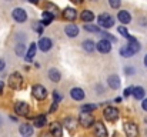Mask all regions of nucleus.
I'll return each instance as SVG.
<instances>
[{"label":"nucleus","instance_id":"obj_19","mask_svg":"<svg viewBox=\"0 0 147 137\" xmlns=\"http://www.w3.org/2000/svg\"><path fill=\"white\" fill-rule=\"evenodd\" d=\"M64 33L67 34V37L74 39V37H77V34H79V27H77L76 24H73V23H69V24L64 27Z\"/></svg>","mask_w":147,"mask_h":137},{"label":"nucleus","instance_id":"obj_39","mask_svg":"<svg viewBox=\"0 0 147 137\" xmlns=\"http://www.w3.org/2000/svg\"><path fill=\"white\" fill-rule=\"evenodd\" d=\"M57 107H59V103H56V101H53V104H51V107H50L49 113H54V111L57 110Z\"/></svg>","mask_w":147,"mask_h":137},{"label":"nucleus","instance_id":"obj_32","mask_svg":"<svg viewBox=\"0 0 147 137\" xmlns=\"http://www.w3.org/2000/svg\"><path fill=\"white\" fill-rule=\"evenodd\" d=\"M117 32H119V34H120L121 37H124V39H129V37H130V33H129V30H127L126 26H119V27H117Z\"/></svg>","mask_w":147,"mask_h":137},{"label":"nucleus","instance_id":"obj_12","mask_svg":"<svg viewBox=\"0 0 147 137\" xmlns=\"http://www.w3.org/2000/svg\"><path fill=\"white\" fill-rule=\"evenodd\" d=\"M61 17L67 22H74L76 17H77V10L73 9V7H67L61 11Z\"/></svg>","mask_w":147,"mask_h":137},{"label":"nucleus","instance_id":"obj_27","mask_svg":"<svg viewBox=\"0 0 147 137\" xmlns=\"http://www.w3.org/2000/svg\"><path fill=\"white\" fill-rule=\"evenodd\" d=\"M144 94H146V90H144L142 86L133 87V97H134L136 100H143V99H144Z\"/></svg>","mask_w":147,"mask_h":137},{"label":"nucleus","instance_id":"obj_6","mask_svg":"<svg viewBox=\"0 0 147 137\" xmlns=\"http://www.w3.org/2000/svg\"><path fill=\"white\" fill-rule=\"evenodd\" d=\"M123 130H124L126 137H139V127L134 121H124Z\"/></svg>","mask_w":147,"mask_h":137},{"label":"nucleus","instance_id":"obj_36","mask_svg":"<svg viewBox=\"0 0 147 137\" xmlns=\"http://www.w3.org/2000/svg\"><path fill=\"white\" fill-rule=\"evenodd\" d=\"M109 4L111 9H119L121 4V0H109Z\"/></svg>","mask_w":147,"mask_h":137},{"label":"nucleus","instance_id":"obj_38","mask_svg":"<svg viewBox=\"0 0 147 137\" xmlns=\"http://www.w3.org/2000/svg\"><path fill=\"white\" fill-rule=\"evenodd\" d=\"M34 29L37 30V33H40V34L43 33V24H42L40 22H37V23H36V26H34Z\"/></svg>","mask_w":147,"mask_h":137},{"label":"nucleus","instance_id":"obj_5","mask_svg":"<svg viewBox=\"0 0 147 137\" xmlns=\"http://www.w3.org/2000/svg\"><path fill=\"white\" fill-rule=\"evenodd\" d=\"M32 94H33V97H34L36 100H39V101L46 100L47 96H49L47 89H46L45 86H42V84H33V87H32Z\"/></svg>","mask_w":147,"mask_h":137},{"label":"nucleus","instance_id":"obj_45","mask_svg":"<svg viewBox=\"0 0 147 137\" xmlns=\"http://www.w3.org/2000/svg\"><path fill=\"white\" fill-rule=\"evenodd\" d=\"M40 137H53V136H51L50 133H43V134H42Z\"/></svg>","mask_w":147,"mask_h":137},{"label":"nucleus","instance_id":"obj_31","mask_svg":"<svg viewBox=\"0 0 147 137\" xmlns=\"http://www.w3.org/2000/svg\"><path fill=\"white\" fill-rule=\"evenodd\" d=\"M120 54H121V57H131L134 53L129 49V46L126 45V46H123V47L120 49Z\"/></svg>","mask_w":147,"mask_h":137},{"label":"nucleus","instance_id":"obj_15","mask_svg":"<svg viewBox=\"0 0 147 137\" xmlns=\"http://www.w3.org/2000/svg\"><path fill=\"white\" fill-rule=\"evenodd\" d=\"M70 97L73 99V100H76V101H82L84 97H86V93L83 89H80V87H73L71 90H70Z\"/></svg>","mask_w":147,"mask_h":137},{"label":"nucleus","instance_id":"obj_10","mask_svg":"<svg viewBox=\"0 0 147 137\" xmlns=\"http://www.w3.org/2000/svg\"><path fill=\"white\" fill-rule=\"evenodd\" d=\"M49 133L53 137H63V124L59 121H51L49 126Z\"/></svg>","mask_w":147,"mask_h":137},{"label":"nucleus","instance_id":"obj_20","mask_svg":"<svg viewBox=\"0 0 147 137\" xmlns=\"http://www.w3.org/2000/svg\"><path fill=\"white\" fill-rule=\"evenodd\" d=\"M117 19H119L120 23L129 24V23L131 22V14H130V11H127V10H120V11L117 13Z\"/></svg>","mask_w":147,"mask_h":137},{"label":"nucleus","instance_id":"obj_2","mask_svg":"<svg viewBox=\"0 0 147 137\" xmlns=\"http://www.w3.org/2000/svg\"><path fill=\"white\" fill-rule=\"evenodd\" d=\"M77 121H79V126H82L83 129H90V127L94 126V123H96L93 113H83V111H80Z\"/></svg>","mask_w":147,"mask_h":137},{"label":"nucleus","instance_id":"obj_11","mask_svg":"<svg viewBox=\"0 0 147 137\" xmlns=\"http://www.w3.org/2000/svg\"><path fill=\"white\" fill-rule=\"evenodd\" d=\"M96 50L100 51L101 54L110 53V50H111V42H109V40H106V39H101L100 42L96 43Z\"/></svg>","mask_w":147,"mask_h":137},{"label":"nucleus","instance_id":"obj_3","mask_svg":"<svg viewBox=\"0 0 147 137\" xmlns=\"http://www.w3.org/2000/svg\"><path fill=\"white\" fill-rule=\"evenodd\" d=\"M103 117H104L106 121H109V123H114V121L119 120V117H120V111H119L116 107H113V106H107V107L103 110Z\"/></svg>","mask_w":147,"mask_h":137},{"label":"nucleus","instance_id":"obj_1","mask_svg":"<svg viewBox=\"0 0 147 137\" xmlns=\"http://www.w3.org/2000/svg\"><path fill=\"white\" fill-rule=\"evenodd\" d=\"M7 84H9V87H10L11 90H22V89L24 87V79H23V76H22L20 73L14 72V73H11V74L9 76Z\"/></svg>","mask_w":147,"mask_h":137},{"label":"nucleus","instance_id":"obj_8","mask_svg":"<svg viewBox=\"0 0 147 137\" xmlns=\"http://www.w3.org/2000/svg\"><path fill=\"white\" fill-rule=\"evenodd\" d=\"M11 17L17 22V23H24L27 20V13L24 9L22 7H16L13 11H11Z\"/></svg>","mask_w":147,"mask_h":137},{"label":"nucleus","instance_id":"obj_16","mask_svg":"<svg viewBox=\"0 0 147 137\" xmlns=\"http://www.w3.org/2000/svg\"><path fill=\"white\" fill-rule=\"evenodd\" d=\"M37 47L42 51H49V50H51V47H53V42H51V39H49V37H42L39 40V43H37Z\"/></svg>","mask_w":147,"mask_h":137},{"label":"nucleus","instance_id":"obj_14","mask_svg":"<svg viewBox=\"0 0 147 137\" xmlns=\"http://www.w3.org/2000/svg\"><path fill=\"white\" fill-rule=\"evenodd\" d=\"M33 132H34V129H33V126L29 124V123H23V124H20V127H19V133L22 134V137H32L33 136Z\"/></svg>","mask_w":147,"mask_h":137},{"label":"nucleus","instance_id":"obj_28","mask_svg":"<svg viewBox=\"0 0 147 137\" xmlns=\"http://www.w3.org/2000/svg\"><path fill=\"white\" fill-rule=\"evenodd\" d=\"M46 11H49V13H51L53 16H57L59 14V7L56 6V4H53V3H50V1H47L46 3Z\"/></svg>","mask_w":147,"mask_h":137},{"label":"nucleus","instance_id":"obj_41","mask_svg":"<svg viewBox=\"0 0 147 137\" xmlns=\"http://www.w3.org/2000/svg\"><path fill=\"white\" fill-rule=\"evenodd\" d=\"M4 67H6V61H4L3 59H0V72H3Z\"/></svg>","mask_w":147,"mask_h":137},{"label":"nucleus","instance_id":"obj_46","mask_svg":"<svg viewBox=\"0 0 147 137\" xmlns=\"http://www.w3.org/2000/svg\"><path fill=\"white\" fill-rule=\"evenodd\" d=\"M114 101H116V103H121V97H116Z\"/></svg>","mask_w":147,"mask_h":137},{"label":"nucleus","instance_id":"obj_22","mask_svg":"<svg viewBox=\"0 0 147 137\" xmlns=\"http://www.w3.org/2000/svg\"><path fill=\"white\" fill-rule=\"evenodd\" d=\"M36 50H37V45L36 43H32V45L29 46V50L24 54V60L26 61H33V59L36 56Z\"/></svg>","mask_w":147,"mask_h":137},{"label":"nucleus","instance_id":"obj_43","mask_svg":"<svg viewBox=\"0 0 147 137\" xmlns=\"http://www.w3.org/2000/svg\"><path fill=\"white\" fill-rule=\"evenodd\" d=\"M3 90H4V83L3 80H0V94H3Z\"/></svg>","mask_w":147,"mask_h":137},{"label":"nucleus","instance_id":"obj_21","mask_svg":"<svg viewBox=\"0 0 147 137\" xmlns=\"http://www.w3.org/2000/svg\"><path fill=\"white\" fill-rule=\"evenodd\" d=\"M47 76H49V79L53 82V83H59V82L61 80V73H60V72H59V69H56V67L49 69Z\"/></svg>","mask_w":147,"mask_h":137},{"label":"nucleus","instance_id":"obj_29","mask_svg":"<svg viewBox=\"0 0 147 137\" xmlns=\"http://www.w3.org/2000/svg\"><path fill=\"white\" fill-rule=\"evenodd\" d=\"M96 109H97V106L93 104V103H90V104H83L80 107V111H83V113H93Z\"/></svg>","mask_w":147,"mask_h":137},{"label":"nucleus","instance_id":"obj_44","mask_svg":"<svg viewBox=\"0 0 147 137\" xmlns=\"http://www.w3.org/2000/svg\"><path fill=\"white\" fill-rule=\"evenodd\" d=\"M70 1H73L74 4H82V3H83L84 0H70Z\"/></svg>","mask_w":147,"mask_h":137},{"label":"nucleus","instance_id":"obj_37","mask_svg":"<svg viewBox=\"0 0 147 137\" xmlns=\"http://www.w3.org/2000/svg\"><path fill=\"white\" fill-rule=\"evenodd\" d=\"M133 94V87H126L124 91H123V96L124 97H129V96H131Z\"/></svg>","mask_w":147,"mask_h":137},{"label":"nucleus","instance_id":"obj_17","mask_svg":"<svg viewBox=\"0 0 147 137\" xmlns=\"http://www.w3.org/2000/svg\"><path fill=\"white\" fill-rule=\"evenodd\" d=\"M33 126H36L37 129H43V127H46L47 126V116L46 114H39V116H36L34 117V120H33Z\"/></svg>","mask_w":147,"mask_h":137},{"label":"nucleus","instance_id":"obj_35","mask_svg":"<svg viewBox=\"0 0 147 137\" xmlns=\"http://www.w3.org/2000/svg\"><path fill=\"white\" fill-rule=\"evenodd\" d=\"M16 54H19V56H24L26 53H24V46L22 45V43H19V45L16 46Z\"/></svg>","mask_w":147,"mask_h":137},{"label":"nucleus","instance_id":"obj_47","mask_svg":"<svg viewBox=\"0 0 147 137\" xmlns=\"http://www.w3.org/2000/svg\"><path fill=\"white\" fill-rule=\"evenodd\" d=\"M27 1H30V3H33V4H37V3H39V0H27Z\"/></svg>","mask_w":147,"mask_h":137},{"label":"nucleus","instance_id":"obj_13","mask_svg":"<svg viewBox=\"0 0 147 137\" xmlns=\"http://www.w3.org/2000/svg\"><path fill=\"white\" fill-rule=\"evenodd\" d=\"M107 84H109L110 89L117 90V89H120V86H121V80H120V77H119L117 74H111V76L107 77Z\"/></svg>","mask_w":147,"mask_h":137},{"label":"nucleus","instance_id":"obj_48","mask_svg":"<svg viewBox=\"0 0 147 137\" xmlns=\"http://www.w3.org/2000/svg\"><path fill=\"white\" fill-rule=\"evenodd\" d=\"M144 66H146V67H147V54H146V56H144Z\"/></svg>","mask_w":147,"mask_h":137},{"label":"nucleus","instance_id":"obj_9","mask_svg":"<svg viewBox=\"0 0 147 137\" xmlns=\"http://www.w3.org/2000/svg\"><path fill=\"white\" fill-rule=\"evenodd\" d=\"M93 133H94V137H109V132H107L103 121H96L94 123Z\"/></svg>","mask_w":147,"mask_h":137},{"label":"nucleus","instance_id":"obj_49","mask_svg":"<svg viewBox=\"0 0 147 137\" xmlns=\"http://www.w3.org/2000/svg\"><path fill=\"white\" fill-rule=\"evenodd\" d=\"M0 126H1V117H0Z\"/></svg>","mask_w":147,"mask_h":137},{"label":"nucleus","instance_id":"obj_50","mask_svg":"<svg viewBox=\"0 0 147 137\" xmlns=\"http://www.w3.org/2000/svg\"><path fill=\"white\" fill-rule=\"evenodd\" d=\"M93 1H97V0H93Z\"/></svg>","mask_w":147,"mask_h":137},{"label":"nucleus","instance_id":"obj_7","mask_svg":"<svg viewBox=\"0 0 147 137\" xmlns=\"http://www.w3.org/2000/svg\"><path fill=\"white\" fill-rule=\"evenodd\" d=\"M97 22H98V26L103 27V29H110L114 26V19L109 14V13H103L97 17Z\"/></svg>","mask_w":147,"mask_h":137},{"label":"nucleus","instance_id":"obj_33","mask_svg":"<svg viewBox=\"0 0 147 137\" xmlns=\"http://www.w3.org/2000/svg\"><path fill=\"white\" fill-rule=\"evenodd\" d=\"M100 34H101V39H106V40H109V42H111V43H116V42H117V39H116L111 33H109V32H101Z\"/></svg>","mask_w":147,"mask_h":137},{"label":"nucleus","instance_id":"obj_40","mask_svg":"<svg viewBox=\"0 0 147 137\" xmlns=\"http://www.w3.org/2000/svg\"><path fill=\"white\" fill-rule=\"evenodd\" d=\"M124 73H126L127 76H130V74L134 73V69H133V67H126V69H124Z\"/></svg>","mask_w":147,"mask_h":137},{"label":"nucleus","instance_id":"obj_18","mask_svg":"<svg viewBox=\"0 0 147 137\" xmlns=\"http://www.w3.org/2000/svg\"><path fill=\"white\" fill-rule=\"evenodd\" d=\"M63 126H64L70 133H74L76 129H77V126H79V121H76V119H73V117H66Z\"/></svg>","mask_w":147,"mask_h":137},{"label":"nucleus","instance_id":"obj_42","mask_svg":"<svg viewBox=\"0 0 147 137\" xmlns=\"http://www.w3.org/2000/svg\"><path fill=\"white\" fill-rule=\"evenodd\" d=\"M142 109L147 111V99H143V103H142Z\"/></svg>","mask_w":147,"mask_h":137},{"label":"nucleus","instance_id":"obj_4","mask_svg":"<svg viewBox=\"0 0 147 137\" xmlns=\"http://www.w3.org/2000/svg\"><path fill=\"white\" fill-rule=\"evenodd\" d=\"M14 113L17 116H20V117H29V114H30V106H29V103L27 101H23V100L17 101L14 104Z\"/></svg>","mask_w":147,"mask_h":137},{"label":"nucleus","instance_id":"obj_25","mask_svg":"<svg viewBox=\"0 0 147 137\" xmlns=\"http://www.w3.org/2000/svg\"><path fill=\"white\" fill-rule=\"evenodd\" d=\"M82 47H83V50H86L87 53H93V51L96 50V43H94L93 40H90V39H86V40L82 43Z\"/></svg>","mask_w":147,"mask_h":137},{"label":"nucleus","instance_id":"obj_23","mask_svg":"<svg viewBox=\"0 0 147 137\" xmlns=\"http://www.w3.org/2000/svg\"><path fill=\"white\" fill-rule=\"evenodd\" d=\"M127 40H129V43H127V46H129V49H130V50H131V51H133L134 54L140 51V43L137 42V39H136V37L130 36V37H129Z\"/></svg>","mask_w":147,"mask_h":137},{"label":"nucleus","instance_id":"obj_26","mask_svg":"<svg viewBox=\"0 0 147 137\" xmlns=\"http://www.w3.org/2000/svg\"><path fill=\"white\" fill-rule=\"evenodd\" d=\"M53 19H54V16H53L51 13L45 10V11L42 13V20H40V23H42L43 26H49L50 23L53 22Z\"/></svg>","mask_w":147,"mask_h":137},{"label":"nucleus","instance_id":"obj_30","mask_svg":"<svg viewBox=\"0 0 147 137\" xmlns=\"http://www.w3.org/2000/svg\"><path fill=\"white\" fill-rule=\"evenodd\" d=\"M84 30H86V32H90V33H101V32H100V26L92 24V23H86V24H84Z\"/></svg>","mask_w":147,"mask_h":137},{"label":"nucleus","instance_id":"obj_34","mask_svg":"<svg viewBox=\"0 0 147 137\" xmlns=\"http://www.w3.org/2000/svg\"><path fill=\"white\" fill-rule=\"evenodd\" d=\"M61 100H63V96H61V94H60V93H59L57 90L53 91V101H56V103H60Z\"/></svg>","mask_w":147,"mask_h":137},{"label":"nucleus","instance_id":"obj_24","mask_svg":"<svg viewBox=\"0 0 147 137\" xmlns=\"http://www.w3.org/2000/svg\"><path fill=\"white\" fill-rule=\"evenodd\" d=\"M80 19H82L84 23H90V22H93V20H94V13H93L92 10L86 9V10H83V11H82Z\"/></svg>","mask_w":147,"mask_h":137}]
</instances>
